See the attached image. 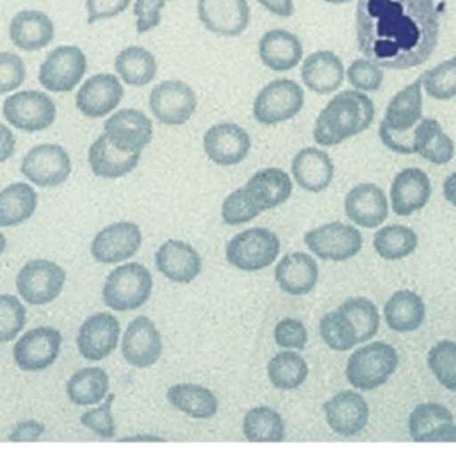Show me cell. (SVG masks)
Wrapping results in <instances>:
<instances>
[{"mask_svg":"<svg viewBox=\"0 0 456 455\" xmlns=\"http://www.w3.org/2000/svg\"><path fill=\"white\" fill-rule=\"evenodd\" d=\"M438 40L439 12L433 0H359L356 5L359 51L383 69L420 66Z\"/></svg>","mask_w":456,"mask_h":455,"instance_id":"6da1fadb","label":"cell"},{"mask_svg":"<svg viewBox=\"0 0 456 455\" xmlns=\"http://www.w3.org/2000/svg\"><path fill=\"white\" fill-rule=\"evenodd\" d=\"M374 117V102L370 96L358 90L343 91L322 110L314 127V139L321 146H338L366 131Z\"/></svg>","mask_w":456,"mask_h":455,"instance_id":"7a4b0ae2","label":"cell"},{"mask_svg":"<svg viewBox=\"0 0 456 455\" xmlns=\"http://www.w3.org/2000/svg\"><path fill=\"white\" fill-rule=\"evenodd\" d=\"M422 119V79L419 77L391 99L379 126L383 144L396 154H414L412 131Z\"/></svg>","mask_w":456,"mask_h":455,"instance_id":"3957f363","label":"cell"},{"mask_svg":"<svg viewBox=\"0 0 456 455\" xmlns=\"http://www.w3.org/2000/svg\"><path fill=\"white\" fill-rule=\"evenodd\" d=\"M154 288V278L138 262L122 264L110 272L103 286V301L114 312H134L141 309Z\"/></svg>","mask_w":456,"mask_h":455,"instance_id":"277c9868","label":"cell"},{"mask_svg":"<svg viewBox=\"0 0 456 455\" xmlns=\"http://www.w3.org/2000/svg\"><path fill=\"white\" fill-rule=\"evenodd\" d=\"M399 365L396 350L386 342L378 341L356 350L348 358L346 377L355 389L371 392L383 386Z\"/></svg>","mask_w":456,"mask_h":455,"instance_id":"5b68a950","label":"cell"},{"mask_svg":"<svg viewBox=\"0 0 456 455\" xmlns=\"http://www.w3.org/2000/svg\"><path fill=\"white\" fill-rule=\"evenodd\" d=\"M281 253L278 235L265 227H251L228 242L226 259L241 272H259L271 266Z\"/></svg>","mask_w":456,"mask_h":455,"instance_id":"8992f818","label":"cell"},{"mask_svg":"<svg viewBox=\"0 0 456 455\" xmlns=\"http://www.w3.org/2000/svg\"><path fill=\"white\" fill-rule=\"evenodd\" d=\"M305 106V91L291 79L265 85L254 102V117L260 125L273 126L297 117Z\"/></svg>","mask_w":456,"mask_h":455,"instance_id":"52a82bcc","label":"cell"},{"mask_svg":"<svg viewBox=\"0 0 456 455\" xmlns=\"http://www.w3.org/2000/svg\"><path fill=\"white\" fill-rule=\"evenodd\" d=\"M3 117L18 130L37 133L47 130L55 122L56 104L50 95L42 91H20L5 99Z\"/></svg>","mask_w":456,"mask_h":455,"instance_id":"ba28073f","label":"cell"},{"mask_svg":"<svg viewBox=\"0 0 456 455\" xmlns=\"http://www.w3.org/2000/svg\"><path fill=\"white\" fill-rule=\"evenodd\" d=\"M87 72V58L77 45H59L40 64L39 83L51 93H71Z\"/></svg>","mask_w":456,"mask_h":455,"instance_id":"9c48e42d","label":"cell"},{"mask_svg":"<svg viewBox=\"0 0 456 455\" xmlns=\"http://www.w3.org/2000/svg\"><path fill=\"white\" fill-rule=\"evenodd\" d=\"M66 283V272L55 262L34 259L27 262L16 278V288L21 298L32 306L55 301Z\"/></svg>","mask_w":456,"mask_h":455,"instance_id":"30bf717a","label":"cell"},{"mask_svg":"<svg viewBox=\"0 0 456 455\" xmlns=\"http://www.w3.org/2000/svg\"><path fill=\"white\" fill-rule=\"evenodd\" d=\"M305 243L314 256L323 261L345 262L361 253L363 238L356 227L332 222L308 232Z\"/></svg>","mask_w":456,"mask_h":455,"instance_id":"8fae6325","label":"cell"},{"mask_svg":"<svg viewBox=\"0 0 456 455\" xmlns=\"http://www.w3.org/2000/svg\"><path fill=\"white\" fill-rule=\"evenodd\" d=\"M20 171L37 186L58 187L71 175V158L59 144H37L24 155Z\"/></svg>","mask_w":456,"mask_h":455,"instance_id":"7c38bea8","label":"cell"},{"mask_svg":"<svg viewBox=\"0 0 456 455\" xmlns=\"http://www.w3.org/2000/svg\"><path fill=\"white\" fill-rule=\"evenodd\" d=\"M149 106L155 119L163 125L182 126L197 111V93L182 80H165L152 88Z\"/></svg>","mask_w":456,"mask_h":455,"instance_id":"4fadbf2b","label":"cell"},{"mask_svg":"<svg viewBox=\"0 0 456 455\" xmlns=\"http://www.w3.org/2000/svg\"><path fill=\"white\" fill-rule=\"evenodd\" d=\"M143 242L138 224L117 222L104 227L91 243V256L103 264H117L135 256Z\"/></svg>","mask_w":456,"mask_h":455,"instance_id":"5bb4252c","label":"cell"},{"mask_svg":"<svg viewBox=\"0 0 456 455\" xmlns=\"http://www.w3.org/2000/svg\"><path fill=\"white\" fill-rule=\"evenodd\" d=\"M110 143L125 152H142L154 138L151 119L135 109H123L104 122Z\"/></svg>","mask_w":456,"mask_h":455,"instance_id":"9a60e30c","label":"cell"},{"mask_svg":"<svg viewBox=\"0 0 456 455\" xmlns=\"http://www.w3.org/2000/svg\"><path fill=\"white\" fill-rule=\"evenodd\" d=\"M61 331L56 329L42 328L27 331L13 347V360L20 370L42 371L50 368L61 353Z\"/></svg>","mask_w":456,"mask_h":455,"instance_id":"2e32d148","label":"cell"},{"mask_svg":"<svg viewBox=\"0 0 456 455\" xmlns=\"http://www.w3.org/2000/svg\"><path fill=\"white\" fill-rule=\"evenodd\" d=\"M119 337V321L111 313H98L80 326L77 337V350L85 360L99 362L115 352Z\"/></svg>","mask_w":456,"mask_h":455,"instance_id":"e0dca14e","label":"cell"},{"mask_svg":"<svg viewBox=\"0 0 456 455\" xmlns=\"http://www.w3.org/2000/svg\"><path fill=\"white\" fill-rule=\"evenodd\" d=\"M162 336L149 317H136L128 325L122 339V355L136 369L154 366L162 357Z\"/></svg>","mask_w":456,"mask_h":455,"instance_id":"ac0fdd59","label":"cell"},{"mask_svg":"<svg viewBox=\"0 0 456 455\" xmlns=\"http://www.w3.org/2000/svg\"><path fill=\"white\" fill-rule=\"evenodd\" d=\"M198 16L213 34L236 37L248 28L251 10L247 0H200Z\"/></svg>","mask_w":456,"mask_h":455,"instance_id":"d6986e66","label":"cell"},{"mask_svg":"<svg viewBox=\"0 0 456 455\" xmlns=\"http://www.w3.org/2000/svg\"><path fill=\"white\" fill-rule=\"evenodd\" d=\"M125 95L119 77L112 74H96L88 77L77 91L75 104L85 117L99 119L111 114Z\"/></svg>","mask_w":456,"mask_h":455,"instance_id":"ffe728a7","label":"cell"},{"mask_svg":"<svg viewBox=\"0 0 456 455\" xmlns=\"http://www.w3.org/2000/svg\"><path fill=\"white\" fill-rule=\"evenodd\" d=\"M327 424L340 437H355L369 424L370 408L363 395L351 390L338 393L323 406Z\"/></svg>","mask_w":456,"mask_h":455,"instance_id":"44dd1931","label":"cell"},{"mask_svg":"<svg viewBox=\"0 0 456 455\" xmlns=\"http://www.w3.org/2000/svg\"><path fill=\"white\" fill-rule=\"evenodd\" d=\"M203 149L208 159L218 166H235L248 157L251 138L235 123H218L208 128L203 138Z\"/></svg>","mask_w":456,"mask_h":455,"instance_id":"7402d4cb","label":"cell"},{"mask_svg":"<svg viewBox=\"0 0 456 455\" xmlns=\"http://www.w3.org/2000/svg\"><path fill=\"white\" fill-rule=\"evenodd\" d=\"M155 266L171 282L187 285L202 272V258L190 243L168 240L158 248Z\"/></svg>","mask_w":456,"mask_h":455,"instance_id":"603a6c76","label":"cell"},{"mask_svg":"<svg viewBox=\"0 0 456 455\" xmlns=\"http://www.w3.org/2000/svg\"><path fill=\"white\" fill-rule=\"evenodd\" d=\"M345 211L356 226L375 229L387 219V197L377 184L361 183L346 197Z\"/></svg>","mask_w":456,"mask_h":455,"instance_id":"cb8c5ba5","label":"cell"},{"mask_svg":"<svg viewBox=\"0 0 456 455\" xmlns=\"http://www.w3.org/2000/svg\"><path fill=\"white\" fill-rule=\"evenodd\" d=\"M11 42L19 50L32 53L47 47L55 39V24L47 13L37 10L19 11L8 27Z\"/></svg>","mask_w":456,"mask_h":455,"instance_id":"d4e9b609","label":"cell"},{"mask_svg":"<svg viewBox=\"0 0 456 455\" xmlns=\"http://www.w3.org/2000/svg\"><path fill=\"white\" fill-rule=\"evenodd\" d=\"M431 182L420 168H404L391 184V206L399 216H410L422 210L431 198Z\"/></svg>","mask_w":456,"mask_h":455,"instance_id":"484cf974","label":"cell"},{"mask_svg":"<svg viewBox=\"0 0 456 455\" xmlns=\"http://www.w3.org/2000/svg\"><path fill=\"white\" fill-rule=\"evenodd\" d=\"M291 171L300 189L319 194L331 184L335 166L330 155L323 150L305 147L292 159Z\"/></svg>","mask_w":456,"mask_h":455,"instance_id":"4316f807","label":"cell"},{"mask_svg":"<svg viewBox=\"0 0 456 455\" xmlns=\"http://www.w3.org/2000/svg\"><path fill=\"white\" fill-rule=\"evenodd\" d=\"M318 278V264L313 256L302 251L286 254L276 264V282L289 296H307L315 288Z\"/></svg>","mask_w":456,"mask_h":455,"instance_id":"83f0119b","label":"cell"},{"mask_svg":"<svg viewBox=\"0 0 456 455\" xmlns=\"http://www.w3.org/2000/svg\"><path fill=\"white\" fill-rule=\"evenodd\" d=\"M300 77L305 87L319 95L335 93L345 82V66L337 53L316 51L303 61Z\"/></svg>","mask_w":456,"mask_h":455,"instance_id":"f1b7e54d","label":"cell"},{"mask_svg":"<svg viewBox=\"0 0 456 455\" xmlns=\"http://www.w3.org/2000/svg\"><path fill=\"white\" fill-rule=\"evenodd\" d=\"M259 58L268 69L276 72L295 69L303 59V45L299 37L287 29L265 32L259 40Z\"/></svg>","mask_w":456,"mask_h":455,"instance_id":"f546056e","label":"cell"},{"mask_svg":"<svg viewBox=\"0 0 456 455\" xmlns=\"http://www.w3.org/2000/svg\"><path fill=\"white\" fill-rule=\"evenodd\" d=\"M142 152H125L110 143L104 134L88 150V163L98 178L118 179L135 170Z\"/></svg>","mask_w":456,"mask_h":455,"instance_id":"4dcf8cb0","label":"cell"},{"mask_svg":"<svg viewBox=\"0 0 456 455\" xmlns=\"http://www.w3.org/2000/svg\"><path fill=\"white\" fill-rule=\"evenodd\" d=\"M244 187L263 213L286 203L294 189L291 176L278 167L257 171Z\"/></svg>","mask_w":456,"mask_h":455,"instance_id":"1f68e13d","label":"cell"},{"mask_svg":"<svg viewBox=\"0 0 456 455\" xmlns=\"http://www.w3.org/2000/svg\"><path fill=\"white\" fill-rule=\"evenodd\" d=\"M412 150L434 165H446L455 157V144L438 120L422 119L412 131Z\"/></svg>","mask_w":456,"mask_h":455,"instance_id":"d6a6232c","label":"cell"},{"mask_svg":"<svg viewBox=\"0 0 456 455\" xmlns=\"http://www.w3.org/2000/svg\"><path fill=\"white\" fill-rule=\"evenodd\" d=\"M385 321L396 333H412L426 320V305L422 297L412 290H399L386 304Z\"/></svg>","mask_w":456,"mask_h":455,"instance_id":"836d02e7","label":"cell"},{"mask_svg":"<svg viewBox=\"0 0 456 455\" xmlns=\"http://www.w3.org/2000/svg\"><path fill=\"white\" fill-rule=\"evenodd\" d=\"M167 400L174 408L191 418L208 419L218 413V398L210 389L202 385H175L168 389Z\"/></svg>","mask_w":456,"mask_h":455,"instance_id":"e575fe53","label":"cell"},{"mask_svg":"<svg viewBox=\"0 0 456 455\" xmlns=\"http://www.w3.org/2000/svg\"><path fill=\"white\" fill-rule=\"evenodd\" d=\"M114 69L120 79L131 87H143L157 77L158 61L154 53L141 45H130L118 53Z\"/></svg>","mask_w":456,"mask_h":455,"instance_id":"d590c367","label":"cell"},{"mask_svg":"<svg viewBox=\"0 0 456 455\" xmlns=\"http://www.w3.org/2000/svg\"><path fill=\"white\" fill-rule=\"evenodd\" d=\"M37 207L34 187L16 182L0 191V227H16L28 221Z\"/></svg>","mask_w":456,"mask_h":455,"instance_id":"8d00e7d4","label":"cell"},{"mask_svg":"<svg viewBox=\"0 0 456 455\" xmlns=\"http://www.w3.org/2000/svg\"><path fill=\"white\" fill-rule=\"evenodd\" d=\"M110 378L101 368H86L75 373L67 384V395L77 406H94L107 397Z\"/></svg>","mask_w":456,"mask_h":455,"instance_id":"74e56055","label":"cell"},{"mask_svg":"<svg viewBox=\"0 0 456 455\" xmlns=\"http://www.w3.org/2000/svg\"><path fill=\"white\" fill-rule=\"evenodd\" d=\"M243 435L249 443H281L286 440V425L275 409L257 406L244 416Z\"/></svg>","mask_w":456,"mask_h":455,"instance_id":"f35d334b","label":"cell"},{"mask_svg":"<svg viewBox=\"0 0 456 455\" xmlns=\"http://www.w3.org/2000/svg\"><path fill=\"white\" fill-rule=\"evenodd\" d=\"M308 365L302 355L294 352H281L267 366L268 379L275 389L289 392L307 381Z\"/></svg>","mask_w":456,"mask_h":455,"instance_id":"ab89813d","label":"cell"},{"mask_svg":"<svg viewBox=\"0 0 456 455\" xmlns=\"http://www.w3.org/2000/svg\"><path fill=\"white\" fill-rule=\"evenodd\" d=\"M418 248V235L410 227L390 224L374 237V248L386 261H399L411 256Z\"/></svg>","mask_w":456,"mask_h":455,"instance_id":"60d3db41","label":"cell"},{"mask_svg":"<svg viewBox=\"0 0 456 455\" xmlns=\"http://www.w3.org/2000/svg\"><path fill=\"white\" fill-rule=\"evenodd\" d=\"M319 331L324 344L334 352H350L359 344L355 328L339 309L322 318Z\"/></svg>","mask_w":456,"mask_h":455,"instance_id":"b9f144b4","label":"cell"},{"mask_svg":"<svg viewBox=\"0 0 456 455\" xmlns=\"http://www.w3.org/2000/svg\"><path fill=\"white\" fill-rule=\"evenodd\" d=\"M449 422H454V416L446 406L433 402L420 403L410 414V435L415 443H426L431 433Z\"/></svg>","mask_w":456,"mask_h":455,"instance_id":"7bdbcfd3","label":"cell"},{"mask_svg":"<svg viewBox=\"0 0 456 455\" xmlns=\"http://www.w3.org/2000/svg\"><path fill=\"white\" fill-rule=\"evenodd\" d=\"M338 309L351 321L359 344L369 342L377 336L380 326V314L378 307L367 298H350L343 302Z\"/></svg>","mask_w":456,"mask_h":455,"instance_id":"ee69618b","label":"cell"},{"mask_svg":"<svg viewBox=\"0 0 456 455\" xmlns=\"http://www.w3.org/2000/svg\"><path fill=\"white\" fill-rule=\"evenodd\" d=\"M428 368L444 389L456 392V344L441 341L430 350Z\"/></svg>","mask_w":456,"mask_h":455,"instance_id":"f6af8a7d","label":"cell"},{"mask_svg":"<svg viewBox=\"0 0 456 455\" xmlns=\"http://www.w3.org/2000/svg\"><path fill=\"white\" fill-rule=\"evenodd\" d=\"M426 93L436 101H450L456 96V59L428 69L420 77Z\"/></svg>","mask_w":456,"mask_h":455,"instance_id":"bcb514c9","label":"cell"},{"mask_svg":"<svg viewBox=\"0 0 456 455\" xmlns=\"http://www.w3.org/2000/svg\"><path fill=\"white\" fill-rule=\"evenodd\" d=\"M262 213V208L255 203L244 186L231 192L222 205V218L228 226L248 223Z\"/></svg>","mask_w":456,"mask_h":455,"instance_id":"7dc6e473","label":"cell"},{"mask_svg":"<svg viewBox=\"0 0 456 455\" xmlns=\"http://www.w3.org/2000/svg\"><path fill=\"white\" fill-rule=\"evenodd\" d=\"M26 325V307L15 296H0V344L13 341Z\"/></svg>","mask_w":456,"mask_h":455,"instance_id":"c3c4849f","label":"cell"},{"mask_svg":"<svg viewBox=\"0 0 456 455\" xmlns=\"http://www.w3.org/2000/svg\"><path fill=\"white\" fill-rule=\"evenodd\" d=\"M347 77L350 85L358 91H378L382 85L385 74L378 64L372 63L369 59H356L347 69Z\"/></svg>","mask_w":456,"mask_h":455,"instance_id":"681fc988","label":"cell"},{"mask_svg":"<svg viewBox=\"0 0 456 455\" xmlns=\"http://www.w3.org/2000/svg\"><path fill=\"white\" fill-rule=\"evenodd\" d=\"M114 401L115 394H110L101 406L86 411L80 418V424L104 440L114 438L115 430H117L115 429L114 417H112Z\"/></svg>","mask_w":456,"mask_h":455,"instance_id":"f907efd6","label":"cell"},{"mask_svg":"<svg viewBox=\"0 0 456 455\" xmlns=\"http://www.w3.org/2000/svg\"><path fill=\"white\" fill-rule=\"evenodd\" d=\"M26 80V64L18 53L0 51V95L18 90Z\"/></svg>","mask_w":456,"mask_h":455,"instance_id":"816d5d0a","label":"cell"},{"mask_svg":"<svg viewBox=\"0 0 456 455\" xmlns=\"http://www.w3.org/2000/svg\"><path fill=\"white\" fill-rule=\"evenodd\" d=\"M273 338L283 349L305 350L308 342L307 328L302 321L286 318L276 323Z\"/></svg>","mask_w":456,"mask_h":455,"instance_id":"f5cc1de1","label":"cell"},{"mask_svg":"<svg viewBox=\"0 0 456 455\" xmlns=\"http://www.w3.org/2000/svg\"><path fill=\"white\" fill-rule=\"evenodd\" d=\"M170 0H135L136 32L146 34L157 28L162 21V10Z\"/></svg>","mask_w":456,"mask_h":455,"instance_id":"db71d44e","label":"cell"},{"mask_svg":"<svg viewBox=\"0 0 456 455\" xmlns=\"http://www.w3.org/2000/svg\"><path fill=\"white\" fill-rule=\"evenodd\" d=\"M131 0H86L87 23L107 20L125 12L130 7Z\"/></svg>","mask_w":456,"mask_h":455,"instance_id":"11a10c76","label":"cell"},{"mask_svg":"<svg viewBox=\"0 0 456 455\" xmlns=\"http://www.w3.org/2000/svg\"><path fill=\"white\" fill-rule=\"evenodd\" d=\"M45 433V427L37 421H23L15 427L10 440L13 443H29V441L39 440L40 435Z\"/></svg>","mask_w":456,"mask_h":455,"instance_id":"9f6ffc18","label":"cell"},{"mask_svg":"<svg viewBox=\"0 0 456 455\" xmlns=\"http://www.w3.org/2000/svg\"><path fill=\"white\" fill-rule=\"evenodd\" d=\"M257 3L273 15L281 16V18H289L294 15V0H257Z\"/></svg>","mask_w":456,"mask_h":455,"instance_id":"6f0895ef","label":"cell"},{"mask_svg":"<svg viewBox=\"0 0 456 455\" xmlns=\"http://www.w3.org/2000/svg\"><path fill=\"white\" fill-rule=\"evenodd\" d=\"M16 139L7 126L0 123V163L10 159L15 152Z\"/></svg>","mask_w":456,"mask_h":455,"instance_id":"680465c9","label":"cell"},{"mask_svg":"<svg viewBox=\"0 0 456 455\" xmlns=\"http://www.w3.org/2000/svg\"><path fill=\"white\" fill-rule=\"evenodd\" d=\"M426 443H456V425L454 422L444 424L428 435Z\"/></svg>","mask_w":456,"mask_h":455,"instance_id":"91938a15","label":"cell"},{"mask_svg":"<svg viewBox=\"0 0 456 455\" xmlns=\"http://www.w3.org/2000/svg\"><path fill=\"white\" fill-rule=\"evenodd\" d=\"M444 198L456 207V173L452 174L444 184Z\"/></svg>","mask_w":456,"mask_h":455,"instance_id":"94428289","label":"cell"},{"mask_svg":"<svg viewBox=\"0 0 456 455\" xmlns=\"http://www.w3.org/2000/svg\"><path fill=\"white\" fill-rule=\"evenodd\" d=\"M144 441H149V443H163L162 438L159 437H152V435H139V437H127L125 440H122V443H144Z\"/></svg>","mask_w":456,"mask_h":455,"instance_id":"6125c7cd","label":"cell"},{"mask_svg":"<svg viewBox=\"0 0 456 455\" xmlns=\"http://www.w3.org/2000/svg\"><path fill=\"white\" fill-rule=\"evenodd\" d=\"M5 248H7V240H5L4 234L0 232V256L4 253Z\"/></svg>","mask_w":456,"mask_h":455,"instance_id":"be15d7a7","label":"cell"},{"mask_svg":"<svg viewBox=\"0 0 456 455\" xmlns=\"http://www.w3.org/2000/svg\"><path fill=\"white\" fill-rule=\"evenodd\" d=\"M326 3H331V4H345V3L351 2V0H323Z\"/></svg>","mask_w":456,"mask_h":455,"instance_id":"e7e4bbea","label":"cell"},{"mask_svg":"<svg viewBox=\"0 0 456 455\" xmlns=\"http://www.w3.org/2000/svg\"><path fill=\"white\" fill-rule=\"evenodd\" d=\"M455 59H456V56H455Z\"/></svg>","mask_w":456,"mask_h":455,"instance_id":"03108f58","label":"cell"}]
</instances>
